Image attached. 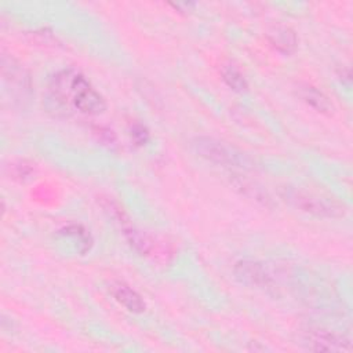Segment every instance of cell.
Returning a JSON list of instances; mask_svg holds the SVG:
<instances>
[{"label":"cell","mask_w":353,"mask_h":353,"mask_svg":"<svg viewBox=\"0 0 353 353\" xmlns=\"http://www.w3.org/2000/svg\"><path fill=\"white\" fill-rule=\"evenodd\" d=\"M47 99L50 105L66 113L70 108L87 116H97L106 109L105 98L74 69H63L51 77Z\"/></svg>","instance_id":"cell-1"},{"label":"cell","mask_w":353,"mask_h":353,"mask_svg":"<svg viewBox=\"0 0 353 353\" xmlns=\"http://www.w3.org/2000/svg\"><path fill=\"white\" fill-rule=\"evenodd\" d=\"M284 199L295 208L320 218H341L346 214L342 204L334 199L301 189H287Z\"/></svg>","instance_id":"cell-2"},{"label":"cell","mask_w":353,"mask_h":353,"mask_svg":"<svg viewBox=\"0 0 353 353\" xmlns=\"http://www.w3.org/2000/svg\"><path fill=\"white\" fill-rule=\"evenodd\" d=\"M193 150L204 160L223 167L248 168L250 160L240 152H236L221 141L210 137H196L192 141Z\"/></svg>","instance_id":"cell-3"},{"label":"cell","mask_w":353,"mask_h":353,"mask_svg":"<svg viewBox=\"0 0 353 353\" xmlns=\"http://www.w3.org/2000/svg\"><path fill=\"white\" fill-rule=\"evenodd\" d=\"M303 343L314 352H350V339L328 330H310L303 336Z\"/></svg>","instance_id":"cell-4"},{"label":"cell","mask_w":353,"mask_h":353,"mask_svg":"<svg viewBox=\"0 0 353 353\" xmlns=\"http://www.w3.org/2000/svg\"><path fill=\"white\" fill-rule=\"evenodd\" d=\"M233 274L236 280L247 287L265 288L270 284V276L262 263L256 261L243 259L236 262L233 268Z\"/></svg>","instance_id":"cell-5"},{"label":"cell","mask_w":353,"mask_h":353,"mask_svg":"<svg viewBox=\"0 0 353 353\" xmlns=\"http://www.w3.org/2000/svg\"><path fill=\"white\" fill-rule=\"evenodd\" d=\"M109 291L116 302H119L123 307H125L128 312L141 314L146 310V303L142 299V296L131 288L128 284L123 281H113L109 285Z\"/></svg>","instance_id":"cell-6"},{"label":"cell","mask_w":353,"mask_h":353,"mask_svg":"<svg viewBox=\"0 0 353 353\" xmlns=\"http://www.w3.org/2000/svg\"><path fill=\"white\" fill-rule=\"evenodd\" d=\"M266 39L276 51L284 55L294 54L298 47V37L295 32L285 25L272 26L266 33Z\"/></svg>","instance_id":"cell-7"},{"label":"cell","mask_w":353,"mask_h":353,"mask_svg":"<svg viewBox=\"0 0 353 353\" xmlns=\"http://www.w3.org/2000/svg\"><path fill=\"white\" fill-rule=\"evenodd\" d=\"M3 77L6 83L11 87L12 92H18L25 97L30 91V80L28 73L21 68V65L15 59H10V65L6 58H3Z\"/></svg>","instance_id":"cell-8"},{"label":"cell","mask_w":353,"mask_h":353,"mask_svg":"<svg viewBox=\"0 0 353 353\" xmlns=\"http://www.w3.org/2000/svg\"><path fill=\"white\" fill-rule=\"evenodd\" d=\"M232 183L234 186V189H237L243 196L265 205V207H270L272 205V197L269 196V193L256 182L245 179L243 176H236L232 179Z\"/></svg>","instance_id":"cell-9"},{"label":"cell","mask_w":353,"mask_h":353,"mask_svg":"<svg viewBox=\"0 0 353 353\" xmlns=\"http://www.w3.org/2000/svg\"><path fill=\"white\" fill-rule=\"evenodd\" d=\"M298 95L302 98L303 102H306L309 106H312L314 110L320 113L330 114L334 110L331 101L313 85H309V84L301 85L298 88Z\"/></svg>","instance_id":"cell-10"},{"label":"cell","mask_w":353,"mask_h":353,"mask_svg":"<svg viewBox=\"0 0 353 353\" xmlns=\"http://www.w3.org/2000/svg\"><path fill=\"white\" fill-rule=\"evenodd\" d=\"M59 234L69 236L70 239L77 241L79 251H80L81 255L87 254L91 250L92 243H94L92 236L90 234V232L83 225H79V223H72V225H68V226L62 228L59 230Z\"/></svg>","instance_id":"cell-11"},{"label":"cell","mask_w":353,"mask_h":353,"mask_svg":"<svg viewBox=\"0 0 353 353\" xmlns=\"http://www.w3.org/2000/svg\"><path fill=\"white\" fill-rule=\"evenodd\" d=\"M124 234L128 244L141 255H149L153 251V240L137 228H124Z\"/></svg>","instance_id":"cell-12"},{"label":"cell","mask_w":353,"mask_h":353,"mask_svg":"<svg viewBox=\"0 0 353 353\" xmlns=\"http://www.w3.org/2000/svg\"><path fill=\"white\" fill-rule=\"evenodd\" d=\"M221 74L223 81L236 92H244L248 88V83L243 73L234 65H223L221 69Z\"/></svg>","instance_id":"cell-13"},{"label":"cell","mask_w":353,"mask_h":353,"mask_svg":"<svg viewBox=\"0 0 353 353\" xmlns=\"http://www.w3.org/2000/svg\"><path fill=\"white\" fill-rule=\"evenodd\" d=\"M34 168L33 164L29 163L28 160H17L11 164L10 167V174L14 179L17 181H26L30 178V175L33 174Z\"/></svg>","instance_id":"cell-14"},{"label":"cell","mask_w":353,"mask_h":353,"mask_svg":"<svg viewBox=\"0 0 353 353\" xmlns=\"http://www.w3.org/2000/svg\"><path fill=\"white\" fill-rule=\"evenodd\" d=\"M128 132H130V137H131V141L137 145V146H143L145 143H148L149 141V130L145 124L142 123H132L128 128Z\"/></svg>","instance_id":"cell-15"},{"label":"cell","mask_w":353,"mask_h":353,"mask_svg":"<svg viewBox=\"0 0 353 353\" xmlns=\"http://www.w3.org/2000/svg\"><path fill=\"white\" fill-rule=\"evenodd\" d=\"M94 134L97 135L98 141H101L103 145H112L116 142V135L114 132L108 128V127H103V125H97L94 128Z\"/></svg>","instance_id":"cell-16"},{"label":"cell","mask_w":353,"mask_h":353,"mask_svg":"<svg viewBox=\"0 0 353 353\" xmlns=\"http://www.w3.org/2000/svg\"><path fill=\"white\" fill-rule=\"evenodd\" d=\"M339 76H341V81L345 83L347 87H350V83H352V73H350V70L347 68H343L342 72L339 73Z\"/></svg>","instance_id":"cell-17"}]
</instances>
